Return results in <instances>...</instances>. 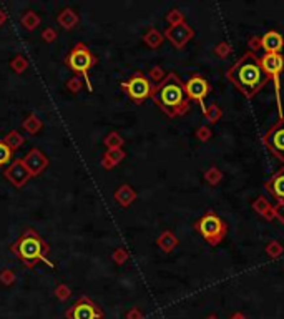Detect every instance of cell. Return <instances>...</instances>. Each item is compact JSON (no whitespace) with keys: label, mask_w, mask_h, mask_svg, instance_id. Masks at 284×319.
I'll use <instances>...</instances> for the list:
<instances>
[{"label":"cell","mask_w":284,"mask_h":319,"mask_svg":"<svg viewBox=\"0 0 284 319\" xmlns=\"http://www.w3.org/2000/svg\"><path fill=\"white\" fill-rule=\"evenodd\" d=\"M228 80L235 83L246 98H253L266 83L271 80V77L263 70L261 62L254 53H244L230 70L226 72Z\"/></svg>","instance_id":"6da1fadb"},{"label":"cell","mask_w":284,"mask_h":319,"mask_svg":"<svg viewBox=\"0 0 284 319\" xmlns=\"http://www.w3.org/2000/svg\"><path fill=\"white\" fill-rule=\"evenodd\" d=\"M151 98L160 106L161 112L168 115L170 118L181 117L191 108V100L186 95L185 83L173 72L168 73L165 80L155 87Z\"/></svg>","instance_id":"7a4b0ae2"},{"label":"cell","mask_w":284,"mask_h":319,"mask_svg":"<svg viewBox=\"0 0 284 319\" xmlns=\"http://www.w3.org/2000/svg\"><path fill=\"white\" fill-rule=\"evenodd\" d=\"M48 251H50L48 243L34 229H27L25 233H22L17 241L10 246V253L15 254L29 270L35 268L39 263H47L48 266H53L52 263L47 260Z\"/></svg>","instance_id":"3957f363"},{"label":"cell","mask_w":284,"mask_h":319,"mask_svg":"<svg viewBox=\"0 0 284 319\" xmlns=\"http://www.w3.org/2000/svg\"><path fill=\"white\" fill-rule=\"evenodd\" d=\"M96 62H98V58L95 57V53H93L85 44H77L75 47L68 52L67 58H65L67 67L72 72H75L77 77H82V80L87 83V89L90 91H93V85L90 82V77H88V70H90L92 67H95Z\"/></svg>","instance_id":"277c9868"},{"label":"cell","mask_w":284,"mask_h":319,"mask_svg":"<svg viewBox=\"0 0 284 319\" xmlns=\"http://www.w3.org/2000/svg\"><path fill=\"white\" fill-rule=\"evenodd\" d=\"M194 228H196L198 233L204 238V241L208 244H211V246L220 244L228 233L226 223L213 211H208L206 215L201 216V218L194 223Z\"/></svg>","instance_id":"5b68a950"},{"label":"cell","mask_w":284,"mask_h":319,"mask_svg":"<svg viewBox=\"0 0 284 319\" xmlns=\"http://www.w3.org/2000/svg\"><path fill=\"white\" fill-rule=\"evenodd\" d=\"M122 89L127 91L128 96L132 98L135 103H143L146 98H150L155 90V85L151 80L143 73H135L133 77H130L127 82L122 83Z\"/></svg>","instance_id":"8992f818"},{"label":"cell","mask_w":284,"mask_h":319,"mask_svg":"<svg viewBox=\"0 0 284 319\" xmlns=\"http://www.w3.org/2000/svg\"><path fill=\"white\" fill-rule=\"evenodd\" d=\"M263 143L274 158L284 163V117H279L278 122L266 132Z\"/></svg>","instance_id":"52a82bcc"},{"label":"cell","mask_w":284,"mask_h":319,"mask_svg":"<svg viewBox=\"0 0 284 319\" xmlns=\"http://www.w3.org/2000/svg\"><path fill=\"white\" fill-rule=\"evenodd\" d=\"M67 319H103V311L95 301L82 296L67 311Z\"/></svg>","instance_id":"ba28073f"},{"label":"cell","mask_w":284,"mask_h":319,"mask_svg":"<svg viewBox=\"0 0 284 319\" xmlns=\"http://www.w3.org/2000/svg\"><path fill=\"white\" fill-rule=\"evenodd\" d=\"M185 90H186L188 98L191 101H198L199 106H201V110H203V113L206 112L208 106L204 105V98H206V95L209 93V90H211V87H209L206 78H204L203 75H193L188 82L185 83Z\"/></svg>","instance_id":"9c48e42d"},{"label":"cell","mask_w":284,"mask_h":319,"mask_svg":"<svg viewBox=\"0 0 284 319\" xmlns=\"http://www.w3.org/2000/svg\"><path fill=\"white\" fill-rule=\"evenodd\" d=\"M259 62H261L263 70L274 80V87H276V93H278V100H279V73L284 70V55L264 53L263 57L259 58Z\"/></svg>","instance_id":"30bf717a"},{"label":"cell","mask_w":284,"mask_h":319,"mask_svg":"<svg viewBox=\"0 0 284 319\" xmlns=\"http://www.w3.org/2000/svg\"><path fill=\"white\" fill-rule=\"evenodd\" d=\"M165 37L171 42V45H173V47L183 48L185 45L194 37V30L188 24H186V22H183V24L168 27V29L165 30Z\"/></svg>","instance_id":"8fae6325"},{"label":"cell","mask_w":284,"mask_h":319,"mask_svg":"<svg viewBox=\"0 0 284 319\" xmlns=\"http://www.w3.org/2000/svg\"><path fill=\"white\" fill-rule=\"evenodd\" d=\"M5 175V178L10 182L15 188H22L23 184H25L29 180L32 178V175L29 173V170H27V166L23 165V160L18 158V160H13L12 165L8 166V168L3 172Z\"/></svg>","instance_id":"7c38bea8"},{"label":"cell","mask_w":284,"mask_h":319,"mask_svg":"<svg viewBox=\"0 0 284 319\" xmlns=\"http://www.w3.org/2000/svg\"><path fill=\"white\" fill-rule=\"evenodd\" d=\"M23 165L27 166V170H29V173L32 177H37V175H40L44 170L48 166V158L42 153L39 148H32V150L23 156Z\"/></svg>","instance_id":"4fadbf2b"},{"label":"cell","mask_w":284,"mask_h":319,"mask_svg":"<svg viewBox=\"0 0 284 319\" xmlns=\"http://www.w3.org/2000/svg\"><path fill=\"white\" fill-rule=\"evenodd\" d=\"M266 191L271 195L278 203L284 201V168L276 172L266 182Z\"/></svg>","instance_id":"5bb4252c"},{"label":"cell","mask_w":284,"mask_h":319,"mask_svg":"<svg viewBox=\"0 0 284 319\" xmlns=\"http://www.w3.org/2000/svg\"><path fill=\"white\" fill-rule=\"evenodd\" d=\"M261 44L266 53H279L284 47V39L276 30H271L264 37H261Z\"/></svg>","instance_id":"9a60e30c"},{"label":"cell","mask_w":284,"mask_h":319,"mask_svg":"<svg viewBox=\"0 0 284 319\" xmlns=\"http://www.w3.org/2000/svg\"><path fill=\"white\" fill-rule=\"evenodd\" d=\"M113 196H115V201L118 203L120 206L128 208L135 201V198H137V193H135V189L130 186V184H122V186L115 191Z\"/></svg>","instance_id":"2e32d148"},{"label":"cell","mask_w":284,"mask_h":319,"mask_svg":"<svg viewBox=\"0 0 284 319\" xmlns=\"http://www.w3.org/2000/svg\"><path fill=\"white\" fill-rule=\"evenodd\" d=\"M125 153L123 148H118V150H106V153L103 155V160H101V166L106 170H111L113 166H116L118 163H122V160H125Z\"/></svg>","instance_id":"e0dca14e"},{"label":"cell","mask_w":284,"mask_h":319,"mask_svg":"<svg viewBox=\"0 0 284 319\" xmlns=\"http://www.w3.org/2000/svg\"><path fill=\"white\" fill-rule=\"evenodd\" d=\"M253 210L266 220L276 218V216H274V206H271V203H269L264 196L256 198V200L253 201Z\"/></svg>","instance_id":"ac0fdd59"},{"label":"cell","mask_w":284,"mask_h":319,"mask_svg":"<svg viewBox=\"0 0 284 319\" xmlns=\"http://www.w3.org/2000/svg\"><path fill=\"white\" fill-rule=\"evenodd\" d=\"M156 244L160 246L163 253H171L176 246H178V238L173 234V231H163L160 234V238L156 239Z\"/></svg>","instance_id":"d6986e66"},{"label":"cell","mask_w":284,"mask_h":319,"mask_svg":"<svg viewBox=\"0 0 284 319\" xmlns=\"http://www.w3.org/2000/svg\"><path fill=\"white\" fill-rule=\"evenodd\" d=\"M78 20H80V18H78V13L73 10V8H65V10L60 12L57 17V22L67 30H72L73 27L78 24Z\"/></svg>","instance_id":"ffe728a7"},{"label":"cell","mask_w":284,"mask_h":319,"mask_svg":"<svg viewBox=\"0 0 284 319\" xmlns=\"http://www.w3.org/2000/svg\"><path fill=\"white\" fill-rule=\"evenodd\" d=\"M22 128L29 133V135H37V133L42 130V122H40V118L37 117V115L32 113V115L27 117V120H23Z\"/></svg>","instance_id":"44dd1931"},{"label":"cell","mask_w":284,"mask_h":319,"mask_svg":"<svg viewBox=\"0 0 284 319\" xmlns=\"http://www.w3.org/2000/svg\"><path fill=\"white\" fill-rule=\"evenodd\" d=\"M143 40H145V44L148 45V47L158 48L163 44V40H165V39H163V35L156 29H150L145 35H143Z\"/></svg>","instance_id":"7402d4cb"},{"label":"cell","mask_w":284,"mask_h":319,"mask_svg":"<svg viewBox=\"0 0 284 319\" xmlns=\"http://www.w3.org/2000/svg\"><path fill=\"white\" fill-rule=\"evenodd\" d=\"M22 25H23V29H27V30H35L37 27L40 25V17L37 15V13L34 10H29L25 13V15L22 17Z\"/></svg>","instance_id":"603a6c76"},{"label":"cell","mask_w":284,"mask_h":319,"mask_svg":"<svg viewBox=\"0 0 284 319\" xmlns=\"http://www.w3.org/2000/svg\"><path fill=\"white\" fill-rule=\"evenodd\" d=\"M3 141L7 143L8 146L12 148L13 151L15 150H18V148H20L22 145H23V141H25V138H23L20 133H18L17 130H12V132H8L7 133V137L3 138Z\"/></svg>","instance_id":"cb8c5ba5"},{"label":"cell","mask_w":284,"mask_h":319,"mask_svg":"<svg viewBox=\"0 0 284 319\" xmlns=\"http://www.w3.org/2000/svg\"><path fill=\"white\" fill-rule=\"evenodd\" d=\"M105 146L108 148V150H118V148H122L123 146V138L118 135L116 132H111L108 133V135L105 137Z\"/></svg>","instance_id":"d4e9b609"},{"label":"cell","mask_w":284,"mask_h":319,"mask_svg":"<svg viewBox=\"0 0 284 319\" xmlns=\"http://www.w3.org/2000/svg\"><path fill=\"white\" fill-rule=\"evenodd\" d=\"M13 150L3 140H0V168L8 163H12Z\"/></svg>","instance_id":"484cf974"},{"label":"cell","mask_w":284,"mask_h":319,"mask_svg":"<svg viewBox=\"0 0 284 319\" xmlns=\"http://www.w3.org/2000/svg\"><path fill=\"white\" fill-rule=\"evenodd\" d=\"M204 117H206V120L209 123H216V122H220L221 120V108H220V105H216V103H211L206 108V112H204Z\"/></svg>","instance_id":"4316f807"},{"label":"cell","mask_w":284,"mask_h":319,"mask_svg":"<svg viewBox=\"0 0 284 319\" xmlns=\"http://www.w3.org/2000/svg\"><path fill=\"white\" fill-rule=\"evenodd\" d=\"M221 178H223V173L216 168V166H211V168H209L208 172L204 173V180H206V182L211 184V186H215V184L220 183Z\"/></svg>","instance_id":"83f0119b"},{"label":"cell","mask_w":284,"mask_h":319,"mask_svg":"<svg viewBox=\"0 0 284 319\" xmlns=\"http://www.w3.org/2000/svg\"><path fill=\"white\" fill-rule=\"evenodd\" d=\"M266 253H268V256L271 258V260H276V258H279L284 253V248H283V244L279 241H271L266 246Z\"/></svg>","instance_id":"f1b7e54d"},{"label":"cell","mask_w":284,"mask_h":319,"mask_svg":"<svg viewBox=\"0 0 284 319\" xmlns=\"http://www.w3.org/2000/svg\"><path fill=\"white\" fill-rule=\"evenodd\" d=\"M166 22L170 24V27L183 24V22H185V15L181 13V10H178V8H173V10H170L168 15H166Z\"/></svg>","instance_id":"f546056e"},{"label":"cell","mask_w":284,"mask_h":319,"mask_svg":"<svg viewBox=\"0 0 284 319\" xmlns=\"http://www.w3.org/2000/svg\"><path fill=\"white\" fill-rule=\"evenodd\" d=\"M10 67L13 68V72L22 73V72L27 70V67H29V62H27V58H23L22 55H17L15 58H12Z\"/></svg>","instance_id":"4dcf8cb0"},{"label":"cell","mask_w":284,"mask_h":319,"mask_svg":"<svg viewBox=\"0 0 284 319\" xmlns=\"http://www.w3.org/2000/svg\"><path fill=\"white\" fill-rule=\"evenodd\" d=\"M231 45L228 44V42H220V44L215 47V55L216 57H220V58H226L228 55L231 53Z\"/></svg>","instance_id":"1f68e13d"},{"label":"cell","mask_w":284,"mask_h":319,"mask_svg":"<svg viewBox=\"0 0 284 319\" xmlns=\"http://www.w3.org/2000/svg\"><path fill=\"white\" fill-rule=\"evenodd\" d=\"M148 78L151 80V83L155 82V83H161L163 80H165V72H163V68L161 67H153L150 73H148Z\"/></svg>","instance_id":"d6a6232c"},{"label":"cell","mask_w":284,"mask_h":319,"mask_svg":"<svg viewBox=\"0 0 284 319\" xmlns=\"http://www.w3.org/2000/svg\"><path fill=\"white\" fill-rule=\"evenodd\" d=\"M65 87H67V90L72 91V93H78V91H80V89H82V78L80 77L70 78Z\"/></svg>","instance_id":"836d02e7"},{"label":"cell","mask_w":284,"mask_h":319,"mask_svg":"<svg viewBox=\"0 0 284 319\" xmlns=\"http://www.w3.org/2000/svg\"><path fill=\"white\" fill-rule=\"evenodd\" d=\"M111 258H113V261L116 263V265H123V263L128 260V253H127V249L118 248V249H115V253Z\"/></svg>","instance_id":"e575fe53"},{"label":"cell","mask_w":284,"mask_h":319,"mask_svg":"<svg viewBox=\"0 0 284 319\" xmlns=\"http://www.w3.org/2000/svg\"><path fill=\"white\" fill-rule=\"evenodd\" d=\"M70 288L68 286H65V284H58L57 288H55V296L60 299V301H65V299H68L70 298Z\"/></svg>","instance_id":"d590c367"},{"label":"cell","mask_w":284,"mask_h":319,"mask_svg":"<svg viewBox=\"0 0 284 319\" xmlns=\"http://www.w3.org/2000/svg\"><path fill=\"white\" fill-rule=\"evenodd\" d=\"M0 281H2L5 286H10L13 281H15V273H13L12 270H3L2 273H0Z\"/></svg>","instance_id":"8d00e7d4"},{"label":"cell","mask_w":284,"mask_h":319,"mask_svg":"<svg viewBox=\"0 0 284 319\" xmlns=\"http://www.w3.org/2000/svg\"><path fill=\"white\" fill-rule=\"evenodd\" d=\"M248 47H249V50H251V53H256L259 48H263L261 37H251L249 42H248Z\"/></svg>","instance_id":"74e56055"},{"label":"cell","mask_w":284,"mask_h":319,"mask_svg":"<svg viewBox=\"0 0 284 319\" xmlns=\"http://www.w3.org/2000/svg\"><path fill=\"white\" fill-rule=\"evenodd\" d=\"M196 137H198L201 141H208L209 138H211V130H209L208 127H204V125H203V127H199L198 130H196Z\"/></svg>","instance_id":"f35d334b"},{"label":"cell","mask_w":284,"mask_h":319,"mask_svg":"<svg viewBox=\"0 0 284 319\" xmlns=\"http://www.w3.org/2000/svg\"><path fill=\"white\" fill-rule=\"evenodd\" d=\"M55 39H57V32H55L53 29H45L44 32H42V40H45V42H53Z\"/></svg>","instance_id":"ab89813d"},{"label":"cell","mask_w":284,"mask_h":319,"mask_svg":"<svg viewBox=\"0 0 284 319\" xmlns=\"http://www.w3.org/2000/svg\"><path fill=\"white\" fill-rule=\"evenodd\" d=\"M274 216H276V218H279V221H281V223H284V201L278 203V205L274 206Z\"/></svg>","instance_id":"60d3db41"},{"label":"cell","mask_w":284,"mask_h":319,"mask_svg":"<svg viewBox=\"0 0 284 319\" xmlns=\"http://www.w3.org/2000/svg\"><path fill=\"white\" fill-rule=\"evenodd\" d=\"M127 319H143V313L140 308H132L127 313Z\"/></svg>","instance_id":"b9f144b4"},{"label":"cell","mask_w":284,"mask_h":319,"mask_svg":"<svg viewBox=\"0 0 284 319\" xmlns=\"http://www.w3.org/2000/svg\"><path fill=\"white\" fill-rule=\"evenodd\" d=\"M230 319H248V318H246L243 313H235Z\"/></svg>","instance_id":"7bdbcfd3"},{"label":"cell","mask_w":284,"mask_h":319,"mask_svg":"<svg viewBox=\"0 0 284 319\" xmlns=\"http://www.w3.org/2000/svg\"><path fill=\"white\" fill-rule=\"evenodd\" d=\"M5 18H7V15H5V12L2 10V8H0V25L3 24V22H5Z\"/></svg>","instance_id":"ee69618b"},{"label":"cell","mask_w":284,"mask_h":319,"mask_svg":"<svg viewBox=\"0 0 284 319\" xmlns=\"http://www.w3.org/2000/svg\"><path fill=\"white\" fill-rule=\"evenodd\" d=\"M206 319H220V318H218V316H215V314H209V316H208Z\"/></svg>","instance_id":"f6af8a7d"}]
</instances>
